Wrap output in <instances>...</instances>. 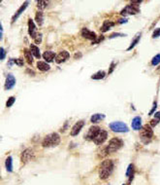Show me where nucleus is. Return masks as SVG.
I'll use <instances>...</instances> for the list:
<instances>
[{
    "instance_id": "obj_14",
    "label": "nucleus",
    "mask_w": 160,
    "mask_h": 185,
    "mask_svg": "<svg viewBox=\"0 0 160 185\" xmlns=\"http://www.w3.org/2000/svg\"><path fill=\"white\" fill-rule=\"evenodd\" d=\"M28 4H29V2H28V1H25V2L23 3V4H22V5L20 7V8L18 9V11H17L16 13H15V15H14V16H13V18H12V24H14L15 21H16L18 20V18H20V16H21V15L22 13L24 12V11H25V9L27 8Z\"/></svg>"
},
{
    "instance_id": "obj_26",
    "label": "nucleus",
    "mask_w": 160,
    "mask_h": 185,
    "mask_svg": "<svg viewBox=\"0 0 160 185\" xmlns=\"http://www.w3.org/2000/svg\"><path fill=\"white\" fill-rule=\"evenodd\" d=\"M106 76V72L103 71V70H100V71L94 73L93 75L91 76V79L93 80H101V79H104Z\"/></svg>"
},
{
    "instance_id": "obj_25",
    "label": "nucleus",
    "mask_w": 160,
    "mask_h": 185,
    "mask_svg": "<svg viewBox=\"0 0 160 185\" xmlns=\"http://www.w3.org/2000/svg\"><path fill=\"white\" fill-rule=\"evenodd\" d=\"M35 21H36V23L37 24L39 25V27H41V25H43L44 24V15L42 12H37L36 15H35Z\"/></svg>"
},
{
    "instance_id": "obj_41",
    "label": "nucleus",
    "mask_w": 160,
    "mask_h": 185,
    "mask_svg": "<svg viewBox=\"0 0 160 185\" xmlns=\"http://www.w3.org/2000/svg\"><path fill=\"white\" fill-rule=\"evenodd\" d=\"M30 73V75L31 76H34L35 75V72L34 71H32V70H30V69H26V73Z\"/></svg>"
},
{
    "instance_id": "obj_32",
    "label": "nucleus",
    "mask_w": 160,
    "mask_h": 185,
    "mask_svg": "<svg viewBox=\"0 0 160 185\" xmlns=\"http://www.w3.org/2000/svg\"><path fill=\"white\" fill-rule=\"evenodd\" d=\"M126 34H123V33H118V32H114L113 33L111 36H110V38H114V37H125Z\"/></svg>"
},
{
    "instance_id": "obj_24",
    "label": "nucleus",
    "mask_w": 160,
    "mask_h": 185,
    "mask_svg": "<svg viewBox=\"0 0 160 185\" xmlns=\"http://www.w3.org/2000/svg\"><path fill=\"white\" fill-rule=\"evenodd\" d=\"M24 58H25V60H26L28 64H33V55H32L30 50L24 49Z\"/></svg>"
},
{
    "instance_id": "obj_8",
    "label": "nucleus",
    "mask_w": 160,
    "mask_h": 185,
    "mask_svg": "<svg viewBox=\"0 0 160 185\" xmlns=\"http://www.w3.org/2000/svg\"><path fill=\"white\" fill-rule=\"evenodd\" d=\"M108 138V132L105 131V130L101 129L100 132H98V135H96V138L93 139V142L96 144V145H101L104 142L106 141V139Z\"/></svg>"
},
{
    "instance_id": "obj_43",
    "label": "nucleus",
    "mask_w": 160,
    "mask_h": 185,
    "mask_svg": "<svg viewBox=\"0 0 160 185\" xmlns=\"http://www.w3.org/2000/svg\"><path fill=\"white\" fill-rule=\"evenodd\" d=\"M122 185H124V184H122Z\"/></svg>"
},
{
    "instance_id": "obj_9",
    "label": "nucleus",
    "mask_w": 160,
    "mask_h": 185,
    "mask_svg": "<svg viewBox=\"0 0 160 185\" xmlns=\"http://www.w3.org/2000/svg\"><path fill=\"white\" fill-rule=\"evenodd\" d=\"M33 157H34V151H33V149H31V148H27V149H25L23 152L21 153V160L23 164H25V163L31 161Z\"/></svg>"
},
{
    "instance_id": "obj_22",
    "label": "nucleus",
    "mask_w": 160,
    "mask_h": 185,
    "mask_svg": "<svg viewBox=\"0 0 160 185\" xmlns=\"http://www.w3.org/2000/svg\"><path fill=\"white\" fill-rule=\"evenodd\" d=\"M141 36H142V33L141 32H139V33H137L136 34V36H135V38H134L133 40H132V42H131V44H130V46L127 48V51H130V50H132L134 47H135L137 44L139 43V41H140V39H141Z\"/></svg>"
},
{
    "instance_id": "obj_7",
    "label": "nucleus",
    "mask_w": 160,
    "mask_h": 185,
    "mask_svg": "<svg viewBox=\"0 0 160 185\" xmlns=\"http://www.w3.org/2000/svg\"><path fill=\"white\" fill-rule=\"evenodd\" d=\"M100 130L101 128L98 127V126H92L88 129V132L87 135H84V139L87 140H92L93 141V139L96 138V135H98V132H100Z\"/></svg>"
},
{
    "instance_id": "obj_42",
    "label": "nucleus",
    "mask_w": 160,
    "mask_h": 185,
    "mask_svg": "<svg viewBox=\"0 0 160 185\" xmlns=\"http://www.w3.org/2000/svg\"><path fill=\"white\" fill-rule=\"evenodd\" d=\"M81 54H79V55L76 54V55H75V58H81Z\"/></svg>"
},
{
    "instance_id": "obj_36",
    "label": "nucleus",
    "mask_w": 160,
    "mask_h": 185,
    "mask_svg": "<svg viewBox=\"0 0 160 185\" xmlns=\"http://www.w3.org/2000/svg\"><path fill=\"white\" fill-rule=\"evenodd\" d=\"M14 62L16 64H18V66H22L23 65V60H21V58H17V60H15Z\"/></svg>"
},
{
    "instance_id": "obj_18",
    "label": "nucleus",
    "mask_w": 160,
    "mask_h": 185,
    "mask_svg": "<svg viewBox=\"0 0 160 185\" xmlns=\"http://www.w3.org/2000/svg\"><path fill=\"white\" fill-rule=\"evenodd\" d=\"M105 114H101V113H95L93 114L91 117H90V122L92 124L94 123H99L101 120H104L105 119Z\"/></svg>"
},
{
    "instance_id": "obj_4",
    "label": "nucleus",
    "mask_w": 160,
    "mask_h": 185,
    "mask_svg": "<svg viewBox=\"0 0 160 185\" xmlns=\"http://www.w3.org/2000/svg\"><path fill=\"white\" fill-rule=\"evenodd\" d=\"M140 136L144 143L150 142L152 136H153V131L150 125H145L144 127H142V129L140 130Z\"/></svg>"
},
{
    "instance_id": "obj_3",
    "label": "nucleus",
    "mask_w": 160,
    "mask_h": 185,
    "mask_svg": "<svg viewBox=\"0 0 160 185\" xmlns=\"http://www.w3.org/2000/svg\"><path fill=\"white\" fill-rule=\"evenodd\" d=\"M123 146V141L122 139L118 138H112L108 146L106 147V154H111V153H114L120 149V148Z\"/></svg>"
},
{
    "instance_id": "obj_10",
    "label": "nucleus",
    "mask_w": 160,
    "mask_h": 185,
    "mask_svg": "<svg viewBox=\"0 0 160 185\" xmlns=\"http://www.w3.org/2000/svg\"><path fill=\"white\" fill-rule=\"evenodd\" d=\"M84 126V120H81V121H78L77 123L75 124L72 127L71 129V132H70V135L72 136H75V135H78L80 134L81 130L83 129V127Z\"/></svg>"
},
{
    "instance_id": "obj_15",
    "label": "nucleus",
    "mask_w": 160,
    "mask_h": 185,
    "mask_svg": "<svg viewBox=\"0 0 160 185\" xmlns=\"http://www.w3.org/2000/svg\"><path fill=\"white\" fill-rule=\"evenodd\" d=\"M28 33L33 39H35V37L38 34V33L36 32V25L32 18H29L28 20Z\"/></svg>"
},
{
    "instance_id": "obj_38",
    "label": "nucleus",
    "mask_w": 160,
    "mask_h": 185,
    "mask_svg": "<svg viewBox=\"0 0 160 185\" xmlns=\"http://www.w3.org/2000/svg\"><path fill=\"white\" fill-rule=\"evenodd\" d=\"M127 18H120V20H118L117 21V24H126V23H127Z\"/></svg>"
},
{
    "instance_id": "obj_16",
    "label": "nucleus",
    "mask_w": 160,
    "mask_h": 185,
    "mask_svg": "<svg viewBox=\"0 0 160 185\" xmlns=\"http://www.w3.org/2000/svg\"><path fill=\"white\" fill-rule=\"evenodd\" d=\"M131 126L134 131H140V130L142 129V119H141V117L137 116L134 118L132 120Z\"/></svg>"
},
{
    "instance_id": "obj_19",
    "label": "nucleus",
    "mask_w": 160,
    "mask_h": 185,
    "mask_svg": "<svg viewBox=\"0 0 160 185\" xmlns=\"http://www.w3.org/2000/svg\"><path fill=\"white\" fill-rule=\"evenodd\" d=\"M114 25V23H113V21H104V23L102 24L101 28H100V30H101V32H107L108 30H110V29L113 27Z\"/></svg>"
},
{
    "instance_id": "obj_31",
    "label": "nucleus",
    "mask_w": 160,
    "mask_h": 185,
    "mask_svg": "<svg viewBox=\"0 0 160 185\" xmlns=\"http://www.w3.org/2000/svg\"><path fill=\"white\" fill-rule=\"evenodd\" d=\"M42 33H38V34H37V36L35 37V39H34V42L36 43V44H40L41 42H42Z\"/></svg>"
},
{
    "instance_id": "obj_17",
    "label": "nucleus",
    "mask_w": 160,
    "mask_h": 185,
    "mask_svg": "<svg viewBox=\"0 0 160 185\" xmlns=\"http://www.w3.org/2000/svg\"><path fill=\"white\" fill-rule=\"evenodd\" d=\"M55 57H57V56H55V54L54 53V52H51V51H46L43 54L44 60L46 61L47 62H51L55 58Z\"/></svg>"
},
{
    "instance_id": "obj_39",
    "label": "nucleus",
    "mask_w": 160,
    "mask_h": 185,
    "mask_svg": "<svg viewBox=\"0 0 160 185\" xmlns=\"http://www.w3.org/2000/svg\"><path fill=\"white\" fill-rule=\"evenodd\" d=\"M156 105H157V103H156V101L153 103V106H152V108H151V110L150 111V114H148V115H152V114H153V112L155 111V109H156Z\"/></svg>"
},
{
    "instance_id": "obj_11",
    "label": "nucleus",
    "mask_w": 160,
    "mask_h": 185,
    "mask_svg": "<svg viewBox=\"0 0 160 185\" xmlns=\"http://www.w3.org/2000/svg\"><path fill=\"white\" fill-rule=\"evenodd\" d=\"M81 36L84 37V38L85 39H88V40H92V42L94 41V40L97 38V36H96V33L93 32V31H91V30H89L88 28H83L81 29Z\"/></svg>"
},
{
    "instance_id": "obj_37",
    "label": "nucleus",
    "mask_w": 160,
    "mask_h": 185,
    "mask_svg": "<svg viewBox=\"0 0 160 185\" xmlns=\"http://www.w3.org/2000/svg\"><path fill=\"white\" fill-rule=\"evenodd\" d=\"M114 66H116V64H114V61H113V62H112V64H111L110 70H109V72H108V73L111 74L112 72H113V71H114Z\"/></svg>"
},
{
    "instance_id": "obj_6",
    "label": "nucleus",
    "mask_w": 160,
    "mask_h": 185,
    "mask_svg": "<svg viewBox=\"0 0 160 185\" xmlns=\"http://www.w3.org/2000/svg\"><path fill=\"white\" fill-rule=\"evenodd\" d=\"M139 12H140L139 6L135 5L134 3L131 2V5L126 6L124 9H122L120 14L122 15V16H126V15H136V14H138Z\"/></svg>"
},
{
    "instance_id": "obj_28",
    "label": "nucleus",
    "mask_w": 160,
    "mask_h": 185,
    "mask_svg": "<svg viewBox=\"0 0 160 185\" xmlns=\"http://www.w3.org/2000/svg\"><path fill=\"white\" fill-rule=\"evenodd\" d=\"M160 64V54L158 55H156L155 57L152 58V60H151V64L152 65H158Z\"/></svg>"
},
{
    "instance_id": "obj_35",
    "label": "nucleus",
    "mask_w": 160,
    "mask_h": 185,
    "mask_svg": "<svg viewBox=\"0 0 160 185\" xmlns=\"http://www.w3.org/2000/svg\"><path fill=\"white\" fill-rule=\"evenodd\" d=\"M0 53H1V57H0V58H1V61H3L5 58V56H6V51L3 47L0 48Z\"/></svg>"
},
{
    "instance_id": "obj_34",
    "label": "nucleus",
    "mask_w": 160,
    "mask_h": 185,
    "mask_svg": "<svg viewBox=\"0 0 160 185\" xmlns=\"http://www.w3.org/2000/svg\"><path fill=\"white\" fill-rule=\"evenodd\" d=\"M104 40V36L103 35H101V36H97V38H96L93 42H92V45H93V44H98V43H100L101 41H103Z\"/></svg>"
},
{
    "instance_id": "obj_29",
    "label": "nucleus",
    "mask_w": 160,
    "mask_h": 185,
    "mask_svg": "<svg viewBox=\"0 0 160 185\" xmlns=\"http://www.w3.org/2000/svg\"><path fill=\"white\" fill-rule=\"evenodd\" d=\"M48 3H49L48 1H38L37 2V7L40 10H44L48 6Z\"/></svg>"
},
{
    "instance_id": "obj_20",
    "label": "nucleus",
    "mask_w": 160,
    "mask_h": 185,
    "mask_svg": "<svg viewBox=\"0 0 160 185\" xmlns=\"http://www.w3.org/2000/svg\"><path fill=\"white\" fill-rule=\"evenodd\" d=\"M37 67H38L39 70H41V71H49V70L51 69V66L49 64H47L46 61H38L37 62Z\"/></svg>"
},
{
    "instance_id": "obj_27",
    "label": "nucleus",
    "mask_w": 160,
    "mask_h": 185,
    "mask_svg": "<svg viewBox=\"0 0 160 185\" xmlns=\"http://www.w3.org/2000/svg\"><path fill=\"white\" fill-rule=\"evenodd\" d=\"M30 51H31V53L32 55L34 56V57L36 58H41V54H40V50H39V48L35 46V45H33V44H31L30 45Z\"/></svg>"
},
{
    "instance_id": "obj_2",
    "label": "nucleus",
    "mask_w": 160,
    "mask_h": 185,
    "mask_svg": "<svg viewBox=\"0 0 160 185\" xmlns=\"http://www.w3.org/2000/svg\"><path fill=\"white\" fill-rule=\"evenodd\" d=\"M60 142V135L57 132H51L46 135L42 141L43 147H54L57 146Z\"/></svg>"
},
{
    "instance_id": "obj_21",
    "label": "nucleus",
    "mask_w": 160,
    "mask_h": 185,
    "mask_svg": "<svg viewBox=\"0 0 160 185\" xmlns=\"http://www.w3.org/2000/svg\"><path fill=\"white\" fill-rule=\"evenodd\" d=\"M126 176L128 177L129 180H128V183L130 184L131 183V181L133 179V176H134V165L133 164H130L127 168V171H126Z\"/></svg>"
},
{
    "instance_id": "obj_5",
    "label": "nucleus",
    "mask_w": 160,
    "mask_h": 185,
    "mask_svg": "<svg viewBox=\"0 0 160 185\" xmlns=\"http://www.w3.org/2000/svg\"><path fill=\"white\" fill-rule=\"evenodd\" d=\"M110 129L112 130L113 132H129V129L128 127L126 126V124L122 123L120 121H116V122H112V123L109 125Z\"/></svg>"
},
{
    "instance_id": "obj_30",
    "label": "nucleus",
    "mask_w": 160,
    "mask_h": 185,
    "mask_svg": "<svg viewBox=\"0 0 160 185\" xmlns=\"http://www.w3.org/2000/svg\"><path fill=\"white\" fill-rule=\"evenodd\" d=\"M15 101H16V98H15V97H10L8 98V101H7V102H6V107H11L14 104Z\"/></svg>"
},
{
    "instance_id": "obj_23",
    "label": "nucleus",
    "mask_w": 160,
    "mask_h": 185,
    "mask_svg": "<svg viewBox=\"0 0 160 185\" xmlns=\"http://www.w3.org/2000/svg\"><path fill=\"white\" fill-rule=\"evenodd\" d=\"M5 166L6 169L8 172H13V159L11 156H8L5 161Z\"/></svg>"
},
{
    "instance_id": "obj_33",
    "label": "nucleus",
    "mask_w": 160,
    "mask_h": 185,
    "mask_svg": "<svg viewBox=\"0 0 160 185\" xmlns=\"http://www.w3.org/2000/svg\"><path fill=\"white\" fill-rule=\"evenodd\" d=\"M160 36V28H155V30L152 33V38H157Z\"/></svg>"
},
{
    "instance_id": "obj_13",
    "label": "nucleus",
    "mask_w": 160,
    "mask_h": 185,
    "mask_svg": "<svg viewBox=\"0 0 160 185\" xmlns=\"http://www.w3.org/2000/svg\"><path fill=\"white\" fill-rule=\"evenodd\" d=\"M70 57V54L67 51H61L55 57V62L57 64H61V62H64L65 61H67Z\"/></svg>"
},
{
    "instance_id": "obj_12",
    "label": "nucleus",
    "mask_w": 160,
    "mask_h": 185,
    "mask_svg": "<svg viewBox=\"0 0 160 185\" xmlns=\"http://www.w3.org/2000/svg\"><path fill=\"white\" fill-rule=\"evenodd\" d=\"M16 85V78L14 77L13 74L9 73L6 77V82H5V90H11L13 89Z\"/></svg>"
},
{
    "instance_id": "obj_1",
    "label": "nucleus",
    "mask_w": 160,
    "mask_h": 185,
    "mask_svg": "<svg viewBox=\"0 0 160 185\" xmlns=\"http://www.w3.org/2000/svg\"><path fill=\"white\" fill-rule=\"evenodd\" d=\"M114 164L113 160H105L101 163L99 166V177L101 179H107L111 176L114 172Z\"/></svg>"
},
{
    "instance_id": "obj_40",
    "label": "nucleus",
    "mask_w": 160,
    "mask_h": 185,
    "mask_svg": "<svg viewBox=\"0 0 160 185\" xmlns=\"http://www.w3.org/2000/svg\"><path fill=\"white\" fill-rule=\"evenodd\" d=\"M154 119L157 121V122H159L160 121V112H156L155 113V115H154Z\"/></svg>"
}]
</instances>
